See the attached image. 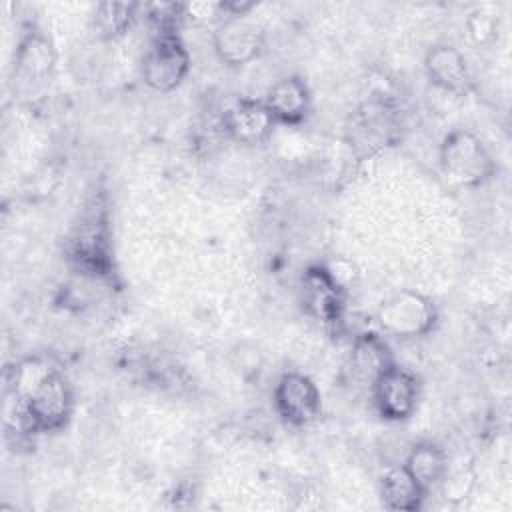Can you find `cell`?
<instances>
[{
    "mask_svg": "<svg viewBox=\"0 0 512 512\" xmlns=\"http://www.w3.org/2000/svg\"><path fill=\"white\" fill-rule=\"evenodd\" d=\"M404 468L428 494L444 480L448 472V454L440 444L424 440L412 446V450L406 456Z\"/></svg>",
    "mask_w": 512,
    "mask_h": 512,
    "instance_id": "obj_16",
    "label": "cell"
},
{
    "mask_svg": "<svg viewBox=\"0 0 512 512\" xmlns=\"http://www.w3.org/2000/svg\"><path fill=\"white\" fill-rule=\"evenodd\" d=\"M466 28L476 44H486L496 36V20L492 18V14L482 10L470 14V18L466 20Z\"/></svg>",
    "mask_w": 512,
    "mask_h": 512,
    "instance_id": "obj_20",
    "label": "cell"
},
{
    "mask_svg": "<svg viewBox=\"0 0 512 512\" xmlns=\"http://www.w3.org/2000/svg\"><path fill=\"white\" fill-rule=\"evenodd\" d=\"M428 80L454 96H468L474 90V78L464 54L452 44H436L424 56Z\"/></svg>",
    "mask_w": 512,
    "mask_h": 512,
    "instance_id": "obj_10",
    "label": "cell"
},
{
    "mask_svg": "<svg viewBox=\"0 0 512 512\" xmlns=\"http://www.w3.org/2000/svg\"><path fill=\"white\" fill-rule=\"evenodd\" d=\"M380 498L384 508L396 512H416L422 508L426 492L402 466H390L380 476Z\"/></svg>",
    "mask_w": 512,
    "mask_h": 512,
    "instance_id": "obj_15",
    "label": "cell"
},
{
    "mask_svg": "<svg viewBox=\"0 0 512 512\" xmlns=\"http://www.w3.org/2000/svg\"><path fill=\"white\" fill-rule=\"evenodd\" d=\"M138 8L136 2H102L96 6L94 24L104 38H118L130 30Z\"/></svg>",
    "mask_w": 512,
    "mask_h": 512,
    "instance_id": "obj_17",
    "label": "cell"
},
{
    "mask_svg": "<svg viewBox=\"0 0 512 512\" xmlns=\"http://www.w3.org/2000/svg\"><path fill=\"white\" fill-rule=\"evenodd\" d=\"M374 404L378 414L390 422L408 420L420 400V382L414 372L392 364L372 384Z\"/></svg>",
    "mask_w": 512,
    "mask_h": 512,
    "instance_id": "obj_8",
    "label": "cell"
},
{
    "mask_svg": "<svg viewBox=\"0 0 512 512\" xmlns=\"http://www.w3.org/2000/svg\"><path fill=\"white\" fill-rule=\"evenodd\" d=\"M276 124H302L310 112V90L300 76H286L278 80L264 98Z\"/></svg>",
    "mask_w": 512,
    "mask_h": 512,
    "instance_id": "obj_13",
    "label": "cell"
},
{
    "mask_svg": "<svg viewBox=\"0 0 512 512\" xmlns=\"http://www.w3.org/2000/svg\"><path fill=\"white\" fill-rule=\"evenodd\" d=\"M212 46L226 66H246L264 50V32L246 16H224L214 28Z\"/></svg>",
    "mask_w": 512,
    "mask_h": 512,
    "instance_id": "obj_7",
    "label": "cell"
},
{
    "mask_svg": "<svg viewBox=\"0 0 512 512\" xmlns=\"http://www.w3.org/2000/svg\"><path fill=\"white\" fill-rule=\"evenodd\" d=\"M276 120L266 108L264 100L240 98L228 112H224V130L240 144L260 146L274 132Z\"/></svg>",
    "mask_w": 512,
    "mask_h": 512,
    "instance_id": "obj_11",
    "label": "cell"
},
{
    "mask_svg": "<svg viewBox=\"0 0 512 512\" xmlns=\"http://www.w3.org/2000/svg\"><path fill=\"white\" fill-rule=\"evenodd\" d=\"M146 14L156 36L178 34L180 24L184 22V4H174V2L150 4L146 8Z\"/></svg>",
    "mask_w": 512,
    "mask_h": 512,
    "instance_id": "obj_19",
    "label": "cell"
},
{
    "mask_svg": "<svg viewBox=\"0 0 512 512\" xmlns=\"http://www.w3.org/2000/svg\"><path fill=\"white\" fill-rule=\"evenodd\" d=\"M300 304L304 312L324 326H338L344 318V286L332 268L324 264L308 266L300 276Z\"/></svg>",
    "mask_w": 512,
    "mask_h": 512,
    "instance_id": "obj_5",
    "label": "cell"
},
{
    "mask_svg": "<svg viewBox=\"0 0 512 512\" xmlns=\"http://www.w3.org/2000/svg\"><path fill=\"white\" fill-rule=\"evenodd\" d=\"M68 260L74 270L90 280H110L114 276L110 230L104 208H88L72 228L66 242Z\"/></svg>",
    "mask_w": 512,
    "mask_h": 512,
    "instance_id": "obj_1",
    "label": "cell"
},
{
    "mask_svg": "<svg viewBox=\"0 0 512 512\" xmlns=\"http://www.w3.org/2000/svg\"><path fill=\"white\" fill-rule=\"evenodd\" d=\"M224 10L222 2H190L184 4V20L196 22V24H206L212 20H222Z\"/></svg>",
    "mask_w": 512,
    "mask_h": 512,
    "instance_id": "obj_21",
    "label": "cell"
},
{
    "mask_svg": "<svg viewBox=\"0 0 512 512\" xmlns=\"http://www.w3.org/2000/svg\"><path fill=\"white\" fill-rule=\"evenodd\" d=\"M56 64V52L52 42L38 30L26 32L14 54V80L36 84L46 80Z\"/></svg>",
    "mask_w": 512,
    "mask_h": 512,
    "instance_id": "obj_12",
    "label": "cell"
},
{
    "mask_svg": "<svg viewBox=\"0 0 512 512\" xmlns=\"http://www.w3.org/2000/svg\"><path fill=\"white\" fill-rule=\"evenodd\" d=\"M278 416L292 426H306L320 416L322 396L312 378L302 372H286L274 388Z\"/></svg>",
    "mask_w": 512,
    "mask_h": 512,
    "instance_id": "obj_9",
    "label": "cell"
},
{
    "mask_svg": "<svg viewBox=\"0 0 512 512\" xmlns=\"http://www.w3.org/2000/svg\"><path fill=\"white\" fill-rule=\"evenodd\" d=\"M440 168L448 182L462 188H478L496 176V160L488 146L470 130L458 128L440 144Z\"/></svg>",
    "mask_w": 512,
    "mask_h": 512,
    "instance_id": "obj_2",
    "label": "cell"
},
{
    "mask_svg": "<svg viewBox=\"0 0 512 512\" xmlns=\"http://www.w3.org/2000/svg\"><path fill=\"white\" fill-rule=\"evenodd\" d=\"M38 434L62 430L74 412V392L66 376L50 368L32 390L22 396Z\"/></svg>",
    "mask_w": 512,
    "mask_h": 512,
    "instance_id": "obj_4",
    "label": "cell"
},
{
    "mask_svg": "<svg viewBox=\"0 0 512 512\" xmlns=\"http://www.w3.org/2000/svg\"><path fill=\"white\" fill-rule=\"evenodd\" d=\"M438 308L434 300L416 290H400L380 302L376 324L380 334L396 338L426 336L436 328Z\"/></svg>",
    "mask_w": 512,
    "mask_h": 512,
    "instance_id": "obj_3",
    "label": "cell"
},
{
    "mask_svg": "<svg viewBox=\"0 0 512 512\" xmlns=\"http://www.w3.org/2000/svg\"><path fill=\"white\" fill-rule=\"evenodd\" d=\"M396 364L384 336L380 332H362L352 340L350 368L360 382L374 384V380Z\"/></svg>",
    "mask_w": 512,
    "mask_h": 512,
    "instance_id": "obj_14",
    "label": "cell"
},
{
    "mask_svg": "<svg viewBox=\"0 0 512 512\" xmlns=\"http://www.w3.org/2000/svg\"><path fill=\"white\" fill-rule=\"evenodd\" d=\"M388 112L384 106H366V112H358V126L356 134L362 138V144L368 142V146H380L388 140L390 128H388Z\"/></svg>",
    "mask_w": 512,
    "mask_h": 512,
    "instance_id": "obj_18",
    "label": "cell"
},
{
    "mask_svg": "<svg viewBox=\"0 0 512 512\" xmlns=\"http://www.w3.org/2000/svg\"><path fill=\"white\" fill-rule=\"evenodd\" d=\"M142 80L154 92L176 90L190 72V52L178 34L154 36L142 58Z\"/></svg>",
    "mask_w": 512,
    "mask_h": 512,
    "instance_id": "obj_6",
    "label": "cell"
}]
</instances>
